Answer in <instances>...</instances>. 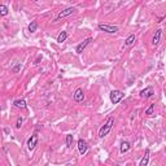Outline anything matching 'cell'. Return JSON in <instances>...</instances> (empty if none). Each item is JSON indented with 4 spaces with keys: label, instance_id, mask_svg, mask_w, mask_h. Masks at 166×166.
<instances>
[{
    "label": "cell",
    "instance_id": "obj_2",
    "mask_svg": "<svg viewBox=\"0 0 166 166\" xmlns=\"http://www.w3.org/2000/svg\"><path fill=\"white\" fill-rule=\"evenodd\" d=\"M97 29H99L100 31H104V33H108V34H116L118 31V26L108 25V24H99Z\"/></svg>",
    "mask_w": 166,
    "mask_h": 166
},
{
    "label": "cell",
    "instance_id": "obj_11",
    "mask_svg": "<svg viewBox=\"0 0 166 166\" xmlns=\"http://www.w3.org/2000/svg\"><path fill=\"white\" fill-rule=\"evenodd\" d=\"M149 154H150L149 149H147L145 153H144V156H143L140 162H139V166H147V165H148V162H149Z\"/></svg>",
    "mask_w": 166,
    "mask_h": 166
},
{
    "label": "cell",
    "instance_id": "obj_8",
    "mask_svg": "<svg viewBox=\"0 0 166 166\" xmlns=\"http://www.w3.org/2000/svg\"><path fill=\"white\" fill-rule=\"evenodd\" d=\"M87 149H88L87 142L83 140V139H79V140H78V150H79V153H81L82 156H83V154H86Z\"/></svg>",
    "mask_w": 166,
    "mask_h": 166
},
{
    "label": "cell",
    "instance_id": "obj_7",
    "mask_svg": "<svg viewBox=\"0 0 166 166\" xmlns=\"http://www.w3.org/2000/svg\"><path fill=\"white\" fill-rule=\"evenodd\" d=\"M73 99L75 103H82L83 100H84V92H83L82 88H77L73 95Z\"/></svg>",
    "mask_w": 166,
    "mask_h": 166
},
{
    "label": "cell",
    "instance_id": "obj_5",
    "mask_svg": "<svg viewBox=\"0 0 166 166\" xmlns=\"http://www.w3.org/2000/svg\"><path fill=\"white\" fill-rule=\"evenodd\" d=\"M91 40H92V39H91V38H87V39H84V40H83V42H82V43H79V44H78V46H77V48H75V52H77V53H78V55H81V53H82V52H83V51H84V50H86V47H87V46H88V44H90V43H91Z\"/></svg>",
    "mask_w": 166,
    "mask_h": 166
},
{
    "label": "cell",
    "instance_id": "obj_14",
    "mask_svg": "<svg viewBox=\"0 0 166 166\" xmlns=\"http://www.w3.org/2000/svg\"><path fill=\"white\" fill-rule=\"evenodd\" d=\"M136 40V36H135V34H131V35L127 36V39L124 40V44H126L127 47H130V46H133L134 44V42Z\"/></svg>",
    "mask_w": 166,
    "mask_h": 166
},
{
    "label": "cell",
    "instance_id": "obj_10",
    "mask_svg": "<svg viewBox=\"0 0 166 166\" xmlns=\"http://www.w3.org/2000/svg\"><path fill=\"white\" fill-rule=\"evenodd\" d=\"M161 34H162V30L161 29L156 30V34H154L153 38H152V46L153 47L158 46V43H160V40H161Z\"/></svg>",
    "mask_w": 166,
    "mask_h": 166
},
{
    "label": "cell",
    "instance_id": "obj_16",
    "mask_svg": "<svg viewBox=\"0 0 166 166\" xmlns=\"http://www.w3.org/2000/svg\"><path fill=\"white\" fill-rule=\"evenodd\" d=\"M66 38H67V31H61L57 36V42L59 43H62V42L66 40Z\"/></svg>",
    "mask_w": 166,
    "mask_h": 166
},
{
    "label": "cell",
    "instance_id": "obj_18",
    "mask_svg": "<svg viewBox=\"0 0 166 166\" xmlns=\"http://www.w3.org/2000/svg\"><path fill=\"white\" fill-rule=\"evenodd\" d=\"M8 13H9L8 7H5V5H0V17H4V16H7Z\"/></svg>",
    "mask_w": 166,
    "mask_h": 166
},
{
    "label": "cell",
    "instance_id": "obj_6",
    "mask_svg": "<svg viewBox=\"0 0 166 166\" xmlns=\"http://www.w3.org/2000/svg\"><path fill=\"white\" fill-rule=\"evenodd\" d=\"M36 144H38V134H33L27 140V149L33 150L36 147Z\"/></svg>",
    "mask_w": 166,
    "mask_h": 166
},
{
    "label": "cell",
    "instance_id": "obj_1",
    "mask_svg": "<svg viewBox=\"0 0 166 166\" xmlns=\"http://www.w3.org/2000/svg\"><path fill=\"white\" fill-rule=\"evenodd\" d=\"M113 124H114V118H109V119L107 121V122H105L104 126L100 129V131H99V136H100V138L107 136V135H108L109 133H110Z\"/></svg>",
    "mask_w": 166,
    "mask_h": 166
},
{
    "label": "cell",
    "instance_id": "obj_9",
    "mask_svg": "<svg viewBox=\"0 0 166 166\" xmlns=\"http://www.w3.org/2000/svg\"><path fill=\"white\" fill-rule=\"evenodd\" d=\"M153 93H154V91H153V87H147V88H144V90H142L140 91V96L143 97V99H148V97H150V96H153Z\"/></svg>",
    "mask_w": 166,
    "mask_h": 166
},
{
    "label": "cell",
    "instance_id": "obj_22",
    "mask_svg": "<svg viewBox=\"0 0 166 166\" xmlns=\"http://www.w3.org/2000/svg\"><path fill=\"white\" fill-rule=\"evenodd\" d=\"M34 1H38V0H34Z\"/></svg>",
    "mask_w": 166,
    "mask_h": 166
},
{
    "label": "cell",
    "instance_id": "obj_20",
    "mask_svg": "<svg viewBox=\"0 0 166 166\" xmlns=\"http://www.w3.org/2000/svg\"><path fill=\"white\" fill-rule=\"evenodd\" d=\"M22 123H24V118H22V117H18L17 122H16V129H21Z\"/></svg>",
    "mask_w": 166,
    "mask_h": 166
},
{
    "label": "cell",
    "instance_id": "obj_3",
    "mask_svg": "<svg viewBox=\"0 0 166 166\" xmlns=\"http://www.w3.org/2000/svg\"><path fill=\"white\" fill-rule=\"evenodd\" d=\"M110 101L112 104H118L121 100L124 97V93L122 91H119V90H113V91L110 92Z\"/></svg>",
    "mask_w": 166,
    "mask_h": 166
},
{
    "label": "cell",
    "instance_id": "obj_17",
    "mask_svg": "<svg viewBox=\"0 0 166 166\" xmlns=\"http://www.w3.org/2000/svg\"><path fill=\"white\" fill-rule=\"evenodd\" d=\"M154 109H156L154 104H150L149 107L145 109V114H147V116H153V114H154Z\"/></svg>",
    "mask_w": 166,
    "mask_h": 166
},
{
    "label": "cell",
    "instance_id": "obj_12",
    "mask_svg": "<svg viewBox=\"0 0 166 166\" xmlns=\"http://www.w3.org/2000/svg\"><path fill=\"white\" fill-rule=\"evenodd\" d=\"M130 143L129 142H122L121 143V148H119V152L122 153V154H124L126 152H129V149H130Z\"/></svg>",
    "mask_w": 166,
    "mask_h": 166
},
{
    "label": "cell",
    "instance_id": "obj_19",
    "mask_svg": "<svg viewBox=\"0 0 166 166\" xmlns=\"http://www.w3.org/2000/svg\"><path fill=\"white\" fill-rule=\"evenodd\" d=\"M71 145H73V135H66V147L71 148Z\"/></svg>",
    "mask_w": 166,
    "mask_h": 166
},
{
    "label": "cell",
    "instance_id": "obj_15",
    "mask_svg": "<svg viewBox=\"0 0 166 166\" xmlns=\"http://www.w3.org/2000/svg\"><path fill=\"white\" fill-rule=\"evenodd\" d=\"M36 29H38V24H36V21H31L29 24V27H27V30H29V33H35L36 31Z\"/></svg>",
    "mask_w": 166,
    "mask_h": 166
},
{
    "label": "cell",
    "instance_id": "obj_21",
    "mask_svg": "<svg viewBox=\"0 0 166 166\" xmlns=\"http://www.w3.org/2000/svg\"><path fill=\"white\" fill-rule=\"evenodd\" d=\"M20 69H21V62H17L16 65L12 67V71H13V73H18V71H20Z\"/></svg>",
    "mask_w": 166,
    "mask_h": 166
},
{
    "label": "cell",
    "instance_id": "obj_13",
    "mask_svg": "<svg viewBox=\"0 0 166 166\" xmlns=\"http://www.w3.org/2000/svg\"><path fill=\"white\" fill-rule=\"evenodd\" d=\"M14 107L18 108V109H26L27 105H26V101L24 99H18V100L14 101Z\"/></svg>",
    "mask_w": 166,
    "mask_h": 166
},
{
    "label": "cell",
    "instance_id": "obj_4",
    "mask_svg": "<svg viewBox=\"0 0 166 166\" xmlns=\"http://www.w3.org/2000/svg\"><path fill=\"white\" fill-rule=\"evenodd\" d=\"M74 12H75V8H74V7H69V8L61 10V12L59 13V16H57V18H56L55 21H59V20H61V18H64V17L70 16V14H73Z\"/></svg>",
    "mask_w": 166,
    "mask_h": 166
}]
</instances>
